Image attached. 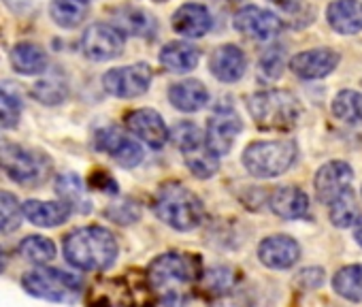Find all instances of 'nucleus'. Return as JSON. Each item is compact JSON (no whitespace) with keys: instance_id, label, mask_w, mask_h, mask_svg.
<instances>
[{"instance_id":"f257e3e1","label":"nucleus","mask_w":362,"mask_h":307,"mask_svg":"<svg viewBox=\"0 0 362 307\" xmlns=\"http://www.w3.org/2000/svg\"><path fill=\"white\" fill-rule=\"evenodd\" d=\"M145 277L164 307H184L194 296L201 279V260L194 254L168 252L151 260Z\"/></svg>"},{"instance_id":"f03ea898","label":"nucleus","mask_w":362,"mask_h":307,"mask_svg":"<svg viewBox=\"0 0 362 307\" xmlns=\"http://www.w3.org/2000/svg\"><path fill=\"white\" fill-rule=\"evenodd\" d=\"M117 239L105 226H83L64 237L69 265L81 271H105L117 258Z\"/></svg>"},{"instance_id":"7ed1b4c3","label":"nucleus","mask_w":362,"mask_h":307,"mask_svg":"<svg viewBox=\"0 0 362 307\" xmlns=\"http://www.w3.org/2000/svg\"><path fill=\"white\" fill-rule=\"evenodd\" d=\"M156 216L175 231L190 233L205 222L203 201L184 184H164L153 201Z\"/></svg>"},{"instance_id":"20e7f679","label":"nucleus","mask_w":362,"mask_h":307,"mask_svg":"<svg viewBox=\"0 0 362 307\" xmlns=\"http://www.w3.org/2000/svg\"><path fill=\"white\" fill-rule=\"evenodd\" d=\"M247 111L262 130H288L300 117L298 98L288 90L256 92L247 98Z\"/></svg>"},{"instance_id":"39448f33","label":"nucleus","mask_w":362,"mask_h":307,"mask_svg":"<svg viewBox=\"0 0 362 307\" xmlns=\"http://www.w3.org/2000/svg\"><path fill=\"white\" fill-rule=\"evenodd\" d=\"M296 161V143L292 139L254 141L243 151V167L250 175L269 180L286 173Z\"/></svg>"},{"instance_id":"423d86ee","label":"nucleus","mask_w":362,"mask_h":307,"mask_svg":"<svg viewBox=\"0 0 362 307\" xmlns=\"http://www.w3.org/2000/svg\"><path fill=\"white\" fill-rule=\"evenodd\" d=\"M22 286L28 294L54 303H75L83 290V282L79 275L52 267L28 271L22 277Z\"/></svg>"},{"instance_id":"0eeeda50","label":"nucleus","mask_w":362,"mask_h":307,"mask_svg":"<svg viewBox=\"0 0 362 307\" xmlns=\"http://www.w3.org/2000/svg\"><path fill=\"white\" fill-rule=\"evenodd\" d=\"M0 167L5 173L20 186L37 188L43 186L52 178V161L41 151L24 149L18 145H5L3 156H0Z\"/></svg>"},{"instance_id":"6e6552de","label":"nucleus","mask_w":362,"mask_h":307,"mask_svg":"<svg viewBox=\"0 0 362 307\" xmlns=\"http://www.w3.org/2000/svg\"><path fill=\"white\" fill-rule=\"evenodd\" d=\"M147 277H136L132 273L105 282L103 288H94V307H149L153 301Z\"/></svg>"},{"instance_id":"1a4fd4ad","label":"nucleus","mask_w":362,"mask_h":307,"mask_svg":"<svg viewBox=\"0 0 362 307\" xmlns=\"http://www.w3.org/2000/svg\"><path fill=\"white\" fill-rule=\"evenodd\" d=\"M151 77L153 73L149 64L141 62V64L117 66V69L107 71L103 77V86L115 98H136L149 90Z\"/></svg>"},{"instance_id":"9d476101","label":"nucleus","mask_w":362,"mask_h":307,"mask_svg":"<svg viewBox=\"0 0 362 307\" xmlns=\"http://www.w3.org/2000/svg\"><path fill=\"white\" fill-rule=\"evenodd\" d=\"M81 52L94 62H107L124 52V35L111 24H92L81 37Z\"/></svg>"},{"instance_id":"9b49d317","label":"nucleus","mask_w":362,"mask_h":307,"mask_svg":"<svg viewBox=\"0 0 362 307\" xmlns=\"http://www.w3.org/2000/svg\"><path fill=\"white\" fill-rule=\"evenodd\" d=\"M351 167L347 163L341 161H332L326 163L324 167H320V171L315 173V195L320 199V203L324 205H332L334 201H339L341 197H345L347 192H351Z\"/></svg>"},{"instance_id":"f8f14e48","label":"nucleus","mask_w":362,"mask_h":307,"mask_svg":"<svg viewBox=\"0 0 362 307\" xmlns=\"http://www.w3.org/2000/svg\"><path fill=\"white\" fill-rule=\"evenodd\" d=\"M235 28L241 35H245L247 39L271 41L273 37H277L281 33L284 24H281V20L273 11H267V9L256 7V5H247V7L237 11Z\"/></svg>"},{"instance_id":"ddd939ff","label":"nucleus","mask_w":362,"mask_h":307,"mask_svg":"<svg viewBox=\"0 0 362 307\" xmlns=\"http://www.w3.org/2000/svg\"><path fill=\"white\" fill-rule=\"evenodd\" d=\"M96 147L100 151L109 154L117 165H122L126 169H132L143 163V147L139 145V141L124 134L115 126L105 128L96 134Z\"/></svg>"},{"instance_id":"4468645a","label":"nucleus","mask_w":362,"mask_h":307,"mask_svg":"<svg viewBox=\"0 0 362 307\" xmlns=\"http://www.w3.org/2000/svg\"><path fill=\"white\" fill-rule=\"evenodd\" d=\"M241 130H243L241 117L233 109H220L218 113L211 115V120L207 124L205 141H207L209 149L220 158V156H226V154L233 149Z\"/></svg>"},{"instance_id":"2eb2a0df","label":"nucleus","mask_w":362,"mask_h":307,"mask_svg":"<svg viewBox=\"0 0 362 307\" xmlns=\"http://www.w3.org/2000/svg\"><path fill=\"white\" fill-rule=\"evenodd\" d=\"M126 128L145 145L160 149L168 141V128L162 120V115L153 109H136L128 113Z\"/></svg>"},{"instance_id":"dca6fc26","label":"nucleus","mask_w":362,"mask_h":307,"mask_svg":"<svg viewBox=\"0 0 362 307\" xmlns=\"http://www.w3.org/2000/svg\"><path fill=\"white\" fill-rule=\"evenodd\" d=\"M173 30L186 39H201L205 37L211 26H214V18L209 13V9L205 5L199 3H186L181 5L175 13H173Z\"/></svg>"},{"instance_id":"f3484780","label":"nucleus","mask_w":362,"mask_h":307,"mask_svg":"<svg viewBox=\"0 0 362 307\" xmlns=\"http://www.w3.org/2000/svg\"><path fill=\"white\" fill-rule=\"evenodd\" d=\"M337 64H339V54L328 47L300 52L290 60V69L300 79H322L330 75L337 69Z\"/></svg>"},{"instance_id":"a211bd4d","label":"nucleus","mask_w":362,"mask_h":307,"mask_svg":"<svg viewBox=\"0 0 362 307\" xmlns=\"http://www.w3.org/2000/svg\"><path fill=\"white\" fill-rule=\"evenodd\" d=\"M258 258L269 269H290L300 258V245L288 235H273L258 245Z\"/></svg>"},{"instance_id":"6ab92c4d","label":"nucleus","mask_w":362,"mask_h":307,"mask_svg":"<svg viewBox=\"0 0 362 307\" xmlns=\"http://www.w3.org/2000/svg\"><path fill=\"white\" fill-rule=\"evenodd\" d=\"M209 69L216 79L224 83H235L245 75L247 69V58L241 47L237 45H222L211 54Z\"/></svg>"},{"instance_id":"aec40b11","label":"nucleus","mask_w":362,"mask_h":307,"mask_svg":"<svg viewBox=\"0 0 362 307\" xmlns=\"http://www.w3.org/2000/svg\"><path fill=\"white\" fill-rule=\"evenodd\" d=\"M326 18L339 35H356L362 30V3L360 0H334L326 9Z\"/></svg>"},{"instance_id":"412c9836","label":"nucleus","mask_w":362,"mask_h":307,"mask_svg":"<svg viewBox=\"0 0 362 307\" xmlns=\"http://www.w3.org/2000/svg\"><path fill=\"white\" fill-rule=\"evenodd\" d=\"M168 100L179 111L194 113V111H201L209 103V92L199 79H188V81H179L170 86Z\"/></svg>"},{"instance_id":"4be33fe9","label":"nucleus","mask_w":362,"mask_h":307,"mask_svg":"<svg viewBox=\"0 0 362 307\" xmlns=\"http://www.w3.org/2000/svg\"><path fill=\"white\" fill-rule=\"evenodd\" d=\"M199 60H201V52L186 41L166 43L160 52V64L177 75L194 71L199 66Z\"/></svg>"},{"instance_id":"5701e85b","label":"nucleus","mask_w":362,"mask_h":307,"mask_svg":"<svg viewBox=\"0 0 362 307\" xmlns=\"http://www.w3.org/2000/svg\"><path fill=\"white\" fill-rule=\"evenodd\" d=\"M22 214L41 228H54L69 220L71 209L62 201H26L22 205Z\"/></svg>"},{"instance_id":"b1692460","label":"nucleus","mask_w":362,"mask_h":307,"mask_svg":"<svg viewBox=\"0 0 362 307\" xmlns=\"http://www.w3.org/2000/svg\"><path fill=\"white\" fill-rule=\"evenodd\" d=\"M113 24L122 35L130 37H151L158 30L156 20L139 7H119L113 11Z\"/></svg>"},{"instance_id":"393cba45","label":"nucleus","mask_w":362,"mask_h":307,"mask_svg":"<svg viewBox=\"0 0 362 307\" xmlns=\"http://www.w3.org/2000/svg\"><path fill=\"white\" fill-rule=\"evenodd\" d=\"M271 209L273 214H277L279 218L284 220H296V218H303L309 209V199L307 195L300 190V188H294V186H284V188H277L271 199Z\"/></svg>"},{"instance_id":"a878e982","label":"nucleus","mask_w":362,"mask_h":307,"mask_svg":"<svg viewBox=\"0 0 362 307\" xmlns=\"http://www.w3.org/2000/svg\"><path fill=\"white\" fill-rule=\"evenodd\" d=\"M56 192L71 212H79V214L92 212V201L88 199V190H86L83 182L79 180V175H75V173L60 175L56 180Z\"/></svg>"},{"instance_id":"bb28decb","label":"nucleus","mask_w":362,"mask_h":307,"mask_svg":"<svg viewBox=\"0 0 362 307\" xmlns=\"http://www.w3.org/2000/svg\"><path fill=\"white\" fill-rule=\"evenodd\" d=\"M47 54L41 45L24 41L11 50V64L22 75H39L47 69Z\"/></svg>"},{"instance_id":"cd10ccee","label":"nucleus","mask_w":362,"mask_h":307,"mask_svg":"<svg viewBox=\"0 0 362 307\" xmlns=\"http://www.w3.org/2000/svg\"><path fill=\"white\" fill-rule=\"evenodd\" d=\"M181 154H184V161H186L188 169L192 171V175L199 180H209L220 169V158L209 149L207 141H201L199 145L181 151Z\"/></svg>"},{"instance_id":"c85d7f7f","label":"nucleus","mask_w":362,"mask_h":307,"mask_svg":"<svg viewBox=\"0 0 362 307\" xmlns=\"http://www.w3.org/2000/svg\"><path fill=\"white\" fill-rule=\"evenodd\" d=\"M90 11L88 0H52V20L62 28H77L86 22Z\"/></svg>"},{"instance_id":"c756f323","label":"nucleus","mask_w":362,"mask_h":307,"mask_svg":"<svg viewBox=\"0 0 362 307\" xmlns=\"http://www.w3.org/2000/svg\"><path fill=\"white\" fill-rule=\"evenodd\" d=\"M332 288L347 301H362V265H349L334 273Z\"/></svg>"},{"instance_id":"7c9ffc66","label":"nucleus","mask_w":362,"mask_h":307,"mask_svg":"<svg viewBox=\"0 0 362 307\" xmlns=\"http://www.w3.org/2000/svg\"><path fill=\"white\" fill-rule=\"evenodd\" d=\"M332 113L345 124H360L362 122V94L354 90H343L334 96Z\"/></svg>"},{"instance_id":"2f4dec72","label":"nucleus","mask_w":362,"mask_h":307,"mask_svg":"<svg viewBox=\"0 0 362 307\" xmlns=\"http://www.w3.org/2000/svg\"><path fill=\"white\" fill-rule=\"evenodd\" d=\"M20 254L35 265H47L49 260L56 258V245L47 237L30 235L20 243Z\"/></svg>"},{"instance_id":"473e14b6","label":"nucleus","mask_w":362,"mask_h":307,"mask_svg":"<svg viewBox=\"0 0 362 307\" xmlns=\"http://www.w3.org/2000/svg\"><path fill=\"white\" fill-rule=\"evenodd\" d=\"M22 205L13 192L0 190V233H13L20 228Z\"/></svg>"},{"instance_id":"72a5a7b5","label":"nucleus","mask_w":362,"mask_h":307,"mask_svg":"<svg viewBox=\"0 0 362 307\" xmlns=\"http://www.w3.org/2000/svg\"><path fill=\"white\" fill-rule=\"evenodd\" d=\"M358 216H360V212L354 201V192H347L345 197H341L339 201H334L330 205V220L339 228H347V226L356 224Z\"/></svg>"},{"instance_id":"f704fd0d","label":"nucleus","mask_w":362,"mask_h":307,"mask_svg":"<svg viewBox=\"0 0 362 307\" xmlns=\"http://www.w3.org/2000/svg\"><path fill=\"white\" fill-rule=\"evenodd\" d=\"M35 98H39L43 105H60L66 96H69V90L62 81H56V79H43L35 86L33 90Z\"/></svg>"},{"instance_id":"c9c22d12","label":"nucleus","mask_w":362,"mask_h":307,"mask_svg":"<svg viewBox=\"0 0 362 307\" xmlns=\"http://www.w3.org/2000/svg\"><path fill=\"white\" fill-rule=\"evenodd\" d=\"M20 115H22L20 100L5 88H0V126L13 128L20 122Z\"/></svg>"},{"instance_id":"e433bc0d","label":"nucleus","mask_w":362,"mask_h":307,"mask_svg":"<svg viewBox=\"0 0 362 307\" xmlns=\"http://www.w3.org/2000/svg\"><path fill=\"white\" fill-rule=\"evenodd\" d=\"M205 284L211 292L222 294V292H228L235 288V275L230 273V269H224V267H218V269H211L205 273Z\"/></svg>"},{"instance_id":"4c0bfd02","label":"nucleus","mask_w":362,"mask_h":307,"mask_svg":"<svg viewBox=\"0 0 362 307\" xmlns=\"http://www.w3.org/2000/svg\"><path fill=\"white\" fill-rule=\"evenodd\" d=\"M284 66H286V52L281 47H271L260 60V71L269 79H277L284 73Z\"/></svg>"},{"instance_id":"58836bf2","label":"nucleus","mask_w":362,"mask_h":307,"mask_svg":"<svg viewBox=\"0 0 362 307\" xmlns=\"http://www.w3.org/2000/svg\"><path fill=\"white\" fill-rule=\"evenodd\" d=\"M211 307H250V301L243 292L239 290H228V292H222L218 294L214 301H211Z\"/></svg>"},{"instance_id":"ea45409f","label":"nucleus","mask_w":362,"mask_h":307,"mask_svg":"<svg viewBox=\"0 0 362 307\" xmlns=\"http://www.w3.org/2000/svg\"><path fill=\"white\" fill-rule=\"evenodd\" d=\"M305 279H309V286L307 288H315V286H320L324 282V271L322 269H305L300 273L298 282H305Z\"/></svg>"},{"instance_id":"a19ab883","label":"nucleus","mask_w":362,"mask_h":307,"mask_svg":"<svg viewBox=\"0 0 362 307\" xmlns=\"http://www.w3.org/2000/svg\"><path fill=\"white\" fill-rule=\"evenodd\" d=\"M354 237H356V241L360 243V248H362V220L356 224V233H354Z\"/></svg>"},{"instance_id":"79ce46f5","label":"nucleus","mask_w":362,"mask_h":307,"mask_svg":"<svg viewBox=\"0 0 362 307\" xmlns=\"http://www.w3.org/2000/svg\"><path fill=\"white\" fill-rule=\"evenodd\" d=\"M5 267H7V258H5V252L0 250V273L5 271Z\"/></svg>"},{"instance_id":"37998d69","label":"nucleus","mask_w":362,"mask_h":307,"mask_svg":"<svg viewBox=\"0 0 362 307\" xmlns=\"http://www.w3.org/2000/svg\"><path fill=\"white\" fill-rule=\"evenodd\" d=\"M5 145H7V143H5L3 139H0V156H3V149H5Z\"/></svg>"},{"instance_id":"c03bdc74","label":"nucleus","mask_w":362,"mask_h":307,"mask_svg":"<svg viewBox=\"0 0 362 307\" xmlns=\"http://www.w3.org/2000/svg\"><path fill=\"white\" fill-rule=\"evenodd\" d=\"M158 3H164V0H158Z\"/></svg>"}]
</instances>
